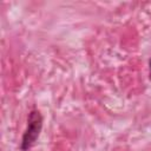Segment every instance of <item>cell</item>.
Returning <instances> with one entry per match:
<instances>
[{"label": "cell", "instance_id": "cell-2", "mask_svg": "<svg viewBox=\"0 0 151 151\" xmlns=\"http://www.w3.org/2000/svg\"><path fill=\"white\" fill-rule=\"evenodd\" d=\"M150 79H151V60H150Z\"/></svg>", "mask_w": 151, "mask_h": 151}, {"label": "cell", "instance_id": "cell-1", "mask_svg": "<svg viewBox=\"0 0 151 151\" xmlns=\"http://www.w3.org/2000/svg\"><path fill=\"white\" fill-rule=\"evenodd\" d=\"M41 127H42V117L40 112L37 110L31 111L27 119V129L21 140V150L26 151L32 147V145L35 143V140L40 134Z\"/></svg>", "mask_w": 151, "mask_h": 151}]
</instances>
